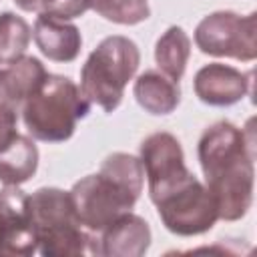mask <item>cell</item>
<instances>
[{
	"instance_id": "2",
	"label": "cell",
	"mask_w": 257,
	"mask_h": 257,
	"mask_svg": "<svg viewBox=\"0 0 257 257\" xmlns=\"http://www.w3.org/2000/svg\"><path fill=\"white\" fill-rule=\"evenodd\" d=\"M145 169L128 153L108 155L96 175H86L68 191L74 213L84 229L100 233L116 217L128 213L143 193Z\"/></svg>"
},
{
	"instance_id": "1",
	"label": "cell",
	"mask_w": 257,
	"mask_h": 257,
	"mask_svg": "<svg viewBox=\"0 0 257 257\" xmlns=\"http://www.w3.org/2000/svg\"><path fill=\"white\" fill-rule=\"evenodd\" d=\"M197 155L219 219H243L251 209L255 185L251 131H243L229 120H217L203 131Z\"/></svg>"
},
{
	"instance_id": "20",
	"label": "cell",
	"mask_w": 257,
	"mask_h": 257,
	"mask_svg": "<svg viewBox=\"0 0 257 257\" xmlns=\"http://www.w3.org/2000/svg\"><path fill=\"white\" fill-rule=\"evenodd\" d=\"M16 120H18V112L8 106L6 102L0 100V147L6 145L18 131H16Z\"/></svg>"
},
{
	"instance_id": "15",
	"label": "cell",
	"mask_w": 257,
	"mask_h": 257,
	"mask_svg": "<svg viewBox=\"0 0 257 257\" xmlns=\"http://www.w3.org/2000/svg\"><path fill=\"white\" fill-rule=\"evenodd\" d=\"M38 169V149L34 139L16 133L0 147V183L22 185L34 177Z\"/></svg>"
},
{
	"instance_id": "14",
	"label": "cell",
	"mask_w": 257,
	"mask_h": 257,
	"mask_svg": "<svg viewBox=\"0 0 257 257\" xmlns=\"http://www.w3.org/2000/svg\"><path fill=\"white\" fill-rule=\"evenodd\" d=\"M133 94L137 102L151 114H171L181 102L179 80L161 70H145L137 76Z\"/></svg>"
},
{
	"instance_id": "21",
	"label": "cell",
	"mask_w": 257,
	"mask_h": 257,
	"mask_svg": "<svg viewBox=\"0 0 257 257\" xmlns=\"http://www.w3.org/2000/svg\"><path fill=\"white\" fill-rule=\"evenodd\" d=\"M0 82H2V68H0Z\"/></svg>"
},
{
	"instance_id": "7",
	"label": "cell",
	"mask_w": 257,
	"mask_h": 257,
	"mask_svg": "<svg viewBox=\"0 0 257 257\" xmlns=\"http://www.w3.org/2000/svg\"><path fill=\"white\" fill-rule=\"evenodd\" d=\"M155 207L165 229L179 237L203 235L211 231L219 219L215 199L195 175L161 197Z\"/></svg>"
},
{
	"instance_id": "13",
	"label": "cell",
	"mask_w": 257,
	"mask_h": 257,
	"mask_svg": "<svg viewBox=\"0 0 257 257\" xmlns=\"http://www.w3.org/2000/svg\"><path fill=\"white\" fill-rule=\"evenodd\" d=\"M48 76L44 64L36 56H22L10 66L2 68V82H0V100L20 112L24 100L44 82Z\"/></svg>"
},
{
	"instance_id": "4",
	"label": "cell",
	"mask_w": 257,
	"mask_h": 257,
	"mask_svg": "<svg viewBox=\"0 0 257 257\" xmlns=\"http://www.w3.org/2000/svg\"><path fill=\"white\" fill-rule=\"evenodd\" d=\"M90 110L80 86L62 74H50L20 106L24 126L34 141L64 143L74 135L76 122Z\"/></svg>"
},
{
	"instance_id": "5",
	"label": "cell",
	"mask_w": 257,
	"mask_h": 257,
	"mask_svg": "<svg viewBox=\"0 0 257 257\" xmlns=\"http://www.w3.org/2000/svg\"><path fill=\"white\" fill-rule=\"evenodd\" d=\"M139 64L141 52L131 38L122 34L106 36L80 68V90L90 104L112 112L120 104L124 86L133 80Z\"/></svg>"
},
{
	"instance_id": "18",
	"label": "cell",
	"mask_w": 257,
	"mask_h": 257,
	"mask_svg": "<svg viewBox=\"0 0 257 257\" xmlns=\"http://www.w3.org/2000/svg\"><path fill=\"white\" fill-rule=\"evenodd\" d=\"M88 10H94L108 22L133 26L151 16L149 0H84Z\"/></svg>"
},
{
	"instance_id": "10",
	"label": "cell",
	"mask_w": 257,
	"mask_h": 257,
	"mask_svg": "<svg viewBox=\"0 0 257 257\" xmlns=\"http://www.w3.org/2000/svg\"><path fill=\"white\" fill-rule=\"evenodd\" d=\"M251 84V72H241L235 66L211 62L197 70L193 78L195 94L209 106H231L239 102Z\"/></svg>"
},
{
	"instance_id": "16",
	"label": "cell",
	"mask_w": 257,
	"mask_h": 257,
	"mask_svg": "<svg viewBox=\"0 0 257 257\" xmlns=\"http://www.w3.org/2000/svg\"><path fill=\"white\" fill-rule=\"evenodd\" d=\"M191 56V38L181 26H169L155 44V60L159 70L181 80Z\"/></svg>"
},
{
	"instance_id": "8",
	"label": "cell",
	"mask_w": 257,
	"mask_h": 257,
	"mask_svg": "<svg viewBox=\"0 0 257 257\" xmlns=\"http://www.w3.org/2000/svg\"><path fill=\"white\" fill-rule=\"evenodd\" d=\"M141 165L145 169L149 197L157 203L161 197L183 185L193 173L185 165L181 143L171 133H153L141 143Z\"/></svg>"
},
{
	"instance_id": "17",
	"label": "cell",
	"mask_w": 257,
	"mask_h": 257,
	"mask_svg": "<svg viewBox=\"0 0 257 257\" xmlns=\"http://www.w3.org/2000/svg\"><path fill=\"white\" fill-rule=\"evenodd\" d=\"M30 38H32V28L22 16L14 12H2L0 14V68H6L18 58H22L30 44Z\"/></svg>"
},
{
	"instance_id": "3",
	"label": "cell",
	"mask_w": 257,
	"mask_h": 257,
	"mask_svg": "<svg viewBox=\"0 0 257 257\" xmlns=\"http://www.w3.org/2000/svg\"><path fill=\"white\" fill-rule=\"evenodd\" d=\"M38 251L44 257L100 255L98 235L78 221L68 191L42 187L28 195Z\"/></svg>"
},
{
	"instance_id": "19",
	"label": "cell",
	"mask_w": 257,
	"mask_h": 257,
	"mask_svg": "<svg viewBox=\"0 0 257 257\" xmlns=\"http://www.w3.org/2000/svg\"><path fill=\"white\" fill-rule=\"evenodd\" d=\"M14 4L24 12L48 14L64 20L78 18L88 10L84 0H14Z\"/></svg>"
},
{
	"instance_id": "6",
	"label": "cell",
	"mask_w": 257,
	"mask_h": 257,
	"mask_svg": "<svg viewBox=\"0 0 257 257\" xmlns=\"http://www.w3.org/2000/svg\"><path fill=\"white\" fill-rule=\"evenodd\" d=\"M195 44L209 56L253 62L257 58V12L239 16L219 10L205 16L195 28Z\"/></svg>"
},
{
	"instance_id": "11",
	"label": "cell",
	"mask_w": 257,
	"mask_h": 257,
	"mask_svg": "<svg viewBox=\"0 0 257 257\" xmlns=\"http://www.w3.org/2000/svg\"><path fill=\"white\" fill-rule=\"evenodd\" d=\"M149 245L151 227L133 211L122 213L98 233V251L104 257H141Z\"/></svg>"
},
{
	"instance_id": "9",
	"label": "cell",
	"mask_w": 257,
	"mask_h": 257,
	"mask_svg": "<svg viewBox=\"0 0 257 257\" xmlns=\"http://www.w3.org/2000/svg\"><path fill=\"white\" fill-rule=\"evenodd\" d=\"M38 251L28 195L18 185L0 189V255L28 257Z\"/></svg>"
},
{
	"instance_id": "12",
	"label": "cell",
	"mask_w": 257,
	"mask_h": 257,
	"mask_svg": "<svg viewBox=\"0 0 257 257\" xmlns=\"http://www.w3.org/2000/svg\"><path fill=\"white\" fill-rule=\"evenodd\" d=\"M32 38L36 42V48L42 52V56H46L52 62L76 60L82 46V36L78 26H74L64 18H56L48 14H38L32 28Z\"/></svg>"
}]
</instances>
